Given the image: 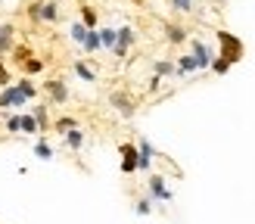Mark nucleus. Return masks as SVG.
I'll list each match as a JSON object with an SVG mask.
<instances>
[{"label":"nucleus","instance_id":"4","mask_svg":"<svg viewBox=\"0 0 255 224\" xmlns=\"http://www.w3.org/2000/svg\"><path fill=\"white\" fill-rule=\"evenodd\" d=\"M146 196L152 199V203H162V206L174 199V193L168 190V181H165L162 174H149L146 178Z\"/></svg>","mask_w":255,"mask_h":224},{"label":"nucleus","instance_id":"33","mask_svg":"<svg viewBox=\"0 0 255 224\" xmlns=\"http://www.w3.org/2000/svg\"><path fill=\"white\" fill-rule=\"evenodd\" d=\"M0 3H3V0H0Z\"/></svg>","mask_w":255,"mask_h":224},{"label":"nucleus","instance_id":"15","mask_svg":"<svg viewBox=\"0 0 255 224\" xmlns=\"http://www.w3.org/2000/svg\"><path fill=\"white\" fill-rule=\"evenodd\" d=\"M31 115H34V121H37V131H41V137L53 128V121H50V112H47V103H37L34 109H31Z\"/></svg>","mask_w":255,"mask_h":224},{"label":"nucleus","instance_id":"16","mask_svg":"<svg viewBox=\"0 0 255 224\" xmlns=\"http://www.w3.org/2000/svg\"><path fill=\"white\" fill-rule=\"evenodd\" d=\"M19 69H22V75H25V78H34V75H41V72L47 69V62H44L41 56H28V59H25Z\"/></svg>","mask_w":255,"mask_h":224},{"label":"nucleus","instance_id":"22","mask_svg":"<svg viewBox=\"0 0 255 224\" xmlns=\"http://www.w3.org/2000/svg\"><path fill=\"white\" fill-rule=\"evenodd\" d=\"M152 209H156V203H152V199H149L146 193L134 199V212H137L140 218H146V215H152Z\"/></svg>","mask_w":255,"mask_h":224},{"label":"nucleus","instance_id":"12","mask_svg":"<svg viewBox=\"0 0 255 224\" xmlns=\"http://www.w3.org/2000/svg\"><path fill=\"white\" fill-rule=\"evenodd\" d=\"M196 72H199V66H196L193 53H184L181 59H174V75L177 78H190V75H196Z\"/></svg>","mask_w":255,"mask_h":224},{"label":"nucleus","instance_id":"10","mask_svg":"<svg viewBox=\"0 0 255 224\" xmlns=\"http://www.w3.org/2000/svg\"><path fill=\"white\" fill-rule=\"evenodd\" d=\"M119 156H122V174H134L137 171V143L134 140L119 143Z\"/></svg>","mask_w":255,"mask_h":224},{"label":"nucleus","instance_id":"2","mask_svg":"<svg viewBox=\"0 0 255 224\" xmlns=\"http://www.w3.org/2000/svg\"><path fill=\"white\" fill-rule=\"evenodd\" d=\"M28 19L31 22H59V3L56 0H31L28 3Z\"/></svg>","mask_w":255,"mask_h":224},{"label":"nucleus","instance_id":"18","mask_svg":"<svg viewBox=\"0 0 255 224\" xmlns=\"http://www.w3.org/2000/svg\"><path fill=\"white\" fill-rule=\"evenodd\" d=\"M3 128L6 134H22V112H3Z\"/></svg>","mask_w":255,"mask_h":224},{"label":"nucleus","instance_id":"3","mask_svg":"<svg viewBox=\"0 0 255 224\" xmlns=\"http://www.w3.org/2000/svg\"><path fill=\"white\" fill-rule=\"evenodd\" d=\"M41 94L47 97V103H53V106H66L69 103V87H66V81H59V78H47L44 84H41Z\"/></svg>","mask_w":255,"mask_h":224},{"label":"nucleus","instance_id":"29","mask_svg":"<svg viewBox=\"0 0 255 224\" xmlns=\"http://www.w3.org/2000/svg\"><path fill=\"white\" fill-rule=\"evenodd\" d=\"M81 25L84 28H97V9L94 6H81Z\"/></svg>","mask_w":255,"mask_h":224},{"label":"nucleus","instance_id":"28","mask_svg":"<svg viewBox=\"0 0 255 224\" xmlns=\"http://www.w3.org/2000/svg\"><path fill=\"white\" fill-rule=\"evenodd\" d=\"M116 37H119L116 28H100V44H103V50H112V47H116Z\"/></svg>","mask_w":255,"mask_h":224},{"label":"nucleus","instance_id":"14","mask_svg":"<svg viewBox=\"0 0 255 224\" xmlns=\"http://www.w3.org/2000/svg\"><path fill=\"white\" fill-rule=\"evenodd\" d=\"M165 41H168L171 47L184 44L187 41V28H184V25H177V22H165Z\"/></svg>","mask_w":255,"mask_h":224},{"label":"nucleus","instance_id":"9","mask_svg":"<svg viewBox=\"0 0 255 224\" xmlns=\"http://www.w3.org/2000/svg\"><path fill=\"white\" fill-rule=\"evenodd\" d=\"M152 159H156V146L146 137H137V171H149Z\"/></svg>","mask_w":255,"mask_h":224},{"label":"nucleus","instance_id":"13","mask_svg":"<svg viewBox=\"0 0 255 224\" xmlns=\"http://www.w3.org/2000/svg\"><path fill=\"white\" fill-rule=\"evenodd\" d=\"M84 143H87V134H84L81 128H72V131H66V134H62V146H66V149H72V153H78V149H84Z\"/></svg>","mask_w":255,"mask_h":224},{"label":"nucleus","instance_id":"24","mask_svg":"<svg viewBox=\"0 0 255 224\" xmlns=\"http://www.w3.org/2000/svg\"><path fill=\"white\" fill-rule=\"evenodd\" d=\"M22 134L25 137H41V131H37V121L31 112H22Z\"/></svg>","mask_w":255,"mask_h":224},{"label":"nucleus","instance_id":"20","mask_svg":"<svg viewBox=\"0 0 255 224\" xmlns=\"http://www.w3.org/2000/svg\"><path fill=\"white\" fill-rule=\"evenodd\" d=\"M84 53H100L103 44H100V28H87V37H84Z\"/></svg>","mask_w":255,"mask_h":224},{"label":"nucleus","instance_id":"25","mask_svg":"<svg viewBox=\"0 0 255 224\" xmlns=\"http://www.w3.org/2000/svg\"><path fill=\"white\" fill-rule=\"evenodd\" d=\"M9 56H12V66H22V62L28 59V56H34V53H31V47H25V44H16V47H12V53H9Z\"/></svg>","mask_w":255,"mask_h":224},{"label":"nucleus","instance_id":"19","mask_svg":"<svg viewBox=\"0 0 255 224\" xmlns=\"http://www.w3.org/2000/svg\"><path fill=\"white\" fill-rule=\"evenodd\" d=\"M34 156L41 159V162H50V159L56 156V149L47 143V134H44V137H37V143H34Z\"/></svg>","mask_w":255,"mask_h":224},{"label":"nucleus","instance_id":"8","mask_svg":"<svg viewBox=\"0 0 255 224\" xmlns=\"http://www.w3.org/2000/svg\"><path fill=\"white\" fill-rule=\"evenodd\" d=\"M25 103H28V100L22 97V91L16 84H9V87H0V109H22Z\"/></svg>","mask_w":255,"mask_h":224},{"label":"nucleus","instance_id":"26","mask_svg":"<svg viewBox=\"0 0 255 224\" xmlns=\"http://www.w3.org/2000/svg\"><path fill=\"white\" fill-rule=\"evenodd\" d=\"M72 128H78V121H75L72 115H59V118L53 121V131H56V134H66V131H72Z\"/></svg>","mask_w":255,"mask_h":224},{"label":"nucleus","instance_id":"27","mask_svg":"<svg viewBox=\"0 0 255 224\" xmlns=\"http://www.w3.org/2000/svg\"><path fill=\"white\" fill-rule=\"evenodd\" d=\"M69 37L81 47V44H84V37H87V28H84L81 22H72V25H69Z\"/></svg>","mask_w":255,"mask_h":224},{"label":"nucleus","instance_id":"6","mask_svg":"<svg viewBox=\"0 0 255 224\" xmlns=\"http://www.w3.org/2000/svg\"><path fill=\"white\" fill-rule=\"evenodd\" d=\"M116 31H119V37H116V47H112V56L125 59V56H128V50L137 44V31L131 28V25H122V28H116Z\"/></svg>","mask_w":255,"mask_h":224},{"label":"nucleus","instance_id":"21","mask_svg":"<svg viewBox=\"0 0 255 224\" xmlns=\"http://www.w3.org/2000/svg\"><path fill=\"white\" fill-rule=\"evenodd\" d=\"M72 69H75V75H78L81 81H87V84H94V81H97V72H94L91 66H87V62L75 59V62H72Z\"/></svg>","mask_w":255,"mask_h":224},{"label":"nucleus","instance_id":"30","mask_svg":"<svg viewBox=\"0 0 255 224\" xmlns=\"http://www.w3.org/2000/svg\"><path fill=\"white\" fill-rule=\"evenodd\" d=\"M209 69H212V75H227V72H231L234 66H231L227 59H221L218 53H215V59H212V66H209Z\"/></svg>","mask_w":255,"mask_h":224},{"label":"nucleus","instance_id":"32","mask_svg":"<svg viewBox=\"0 0 255 224\" xmlns=\"http://www.w3.org/2000/svg\"><path fill=\"white\" fill-rule=\"evenodd\" d=\"M159 84H162V78H159V75H152V78H149V91H159Z\"/></svg>","mask_w":255,"mask_h":224},{"label":"nucleus","instance_id":"7","mask_svg":"<svg viewBox=\"0 0 255 224\" xmlns=\"http://www.w3.org/2000/svg\"><path fill=\"white\" fill-rule=\"evenodd\" d=\"M190 53H193L196 66H199V72H209V66H212L215 53H212V47H209L206 41H199V37H193V41H190Z\"/></svg>","mask_w":255,"mask_h":224},{"label":"nucleus","instance_id":"5","mask_svg":"<svg viewBox=\"0 0 255 224\" xmlns=\"http://www.w3.org/2000/svg\"><path fill=\"white\" fill-rule=\"evenodd\" d=\"M109 106L116 109L122 118H134V112H137V100L128 94V91H112V94H109Z\"/></svg>","mask_w":255,"mask_h":224},{"label":"nucleus","instance_id":"11","mask_svg":"<svg viewBox=\"0 0 255 224\" xmlns=\"http://www.w3.org/2000/svg\"><path fill=\"white\" fill-rule=\"evenodd\" d=\"M16 25H0V56H9L12 53V47H16Z\"/></svg>","mask_w":255,"mask_h":224},{"label":"nucleus","instance_id":"31","mask_svg":"<svg viewBox=\"0 0 255 224\" xmlns=\"http://www.w3.org/2000/svg\"><path fill=\"white\" fill-rule=\"evenodd\" d=\"M168 6L174 12H193L196 9V0H168Z\"/></svg>","mask_w":255,"mask_h":224},{"label":"nucleus","instance_id":"1","mask_svg":"<svg viewBox=\"0 0 255 224\" xmlns=\"http://www.w3.org/2000/svg\"><path fill=\"white\" fill-rule=\"evenodd\" d=\"M215 37H218V47H221V59H227V62H231V66H234V62H240V59H243V53H246V47H243V41H240V37L237 34H231V31H218V34H215Z\"/></svg>","mask_w":255,"mask_h":224},{"label":"nucleus","instance_id":"23","mask_svg":"<svg viewBox=\"0 0 255 224\" xmlns=\"http://www.w3.org/2000/svg\"><path fill=\"white\" fill-rule=\"evenodd\" d=\"M152 75H159V78H171V75H174V62L171 59H156V62H152Z\"/></svg>","mask_w":255,"mask_h":224},{"label":"nucleus","instance_id":"17","mask_svg":"<svg viewBox=\"0 0 255 224\" xmlns=\"http://www.w3.org/2000/svg\"><path fill=\"white\" fill-rule=\"evenodd\" d=\"M12 84H16L19 91H22V97L28 100V103H31V100H37V94H41V87L34 84V78H25V75H22L19 81H12Z\"/></svg>","mask_w":255,"mask_h":224}]
</instances>
